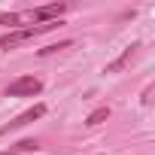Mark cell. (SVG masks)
<instances>
[{"instance_id": "ba28073f", "label": "cell", "mask_w": 155, "mask_h": 155, "mask_svg": "<svg viewBox=\"0 0 155 155\" xmlns=\"http://www.w3.org/2000/svg\"><path fill=\"white\" fill-rule=\"evenodd\" d=\"M3 134H9V125H3V128H0V137H3Z\"/></svg>"}, {"instance_id": "7a4b0ae2", "label": "cell", "mask_w": 155, "mask_h": 155, "mask_svg": "<svg viewBox=\"0 0 155 155\" xmlns=\"http://www.w3.org/2000/svg\"><path fill=\"white\" fill-rule=\"evenodd\" d=\"M55 25H58V21H52V25H28V28L9 31V34L0 37V49H15V46H21V43H28V40H34V37L46 34V31H52Z\"/></svg>"}, {"instance_id": "277c9868", "label": "cell", "mask_w": 155, "mask_h": 155, "mask_svg": "<svg viewBox=\"0 0 155 155\" xmlns=\"http://www.w3.org/2000/svg\"><path fill=\"white\" fill-rule=\"evenodd\" d=\"M137 49H140V43H131V46H128V49H125V52H122L113 64H107V73H119L122 67H128V64H131V58L137 55Z\"/></svg>"}, {"instance_id": "6da1fadb", "label": "cell", "mask_w": 155, "mask_h": 155, "mask_svg": "<svg viewBox=\"0 0 155 155\" xmlns=\"http://www.w3.org/2000/svg\"><path fill=\"white\" fill-rule=\"evenodd\" d=\"M70 6L67 3H46V6H37V9H28V12H18V25L21 21H37V25H52L58 21Z\"/></svg>"}, {"instance_id": "9c48e42d", "label": "cell", "mask_w": 155, "mask_h": 155, "mask_svg": "<svg viewBox=\"0 0 155 155\" xmlns=\"http://www.w3.org/2000/svg\"><path fill=\"white\" fill-rule=\"evenodd\" d=\"M0 155H18V152H0Z\"/></svg>"}, {"instance_id": "3957f363", "label": "cell", "mask_w": 155, "mask_h": 155, "mask_svg": "<svg viewBox=\"0 0 155 155\" xmlns=\"http://www.w3.org/2000/svg\"><path fill=\"white\" fill-rule=\"evenodd\" d=\"M40 91H43V82L37 79V76H18V79L9 82V88H6L9 97H34Z\"/></svg>"}, {"instance_id": "8992f818", "label": "cell", "mask_w": 155, "mask_h": 155, "mask_svg": "<svg viewBox=\"0 0 155 155\" xmlns=\"http://www.w3.org/2000/svg\"><path fill=\"white\" fill-rule=\"evenodd\" d=\"M15 149H18V152H37V149H40V143H37V140H21Z\"/></svg>"}, {"instance_id": "52a82bcc", "label": "cell", "mask_w": 155, "mask_h": 155, "mask_svg": "<svg viewBox=\"0 0 155 155\" xmlns=\"http://www.w3.org/2000/svg\"><path fill=\"white\" fill-rule=\"evenodd\" d=\"M61 49H70V40H67V43H58V46H49V49H43L40 55L46 58V55H55V52H61Z\"/></svg>"}, {"instance_id": "5b68a950", "label": "cell", "mask_w": 155, "mask_h": 155, "mask_svg": "<svg viewBox=\"0 0 155 155\" xmlns=\"http://www.w3.org/2000/svg\"><path fill=\"white\" fill-rule=\"evenodd\" d=\"M104 119H110V107H97V110L85 119V125H91V128H94V125H101Z\"/></svg>"}]
</instances>
